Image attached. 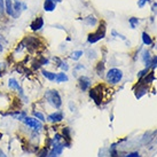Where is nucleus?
<instances>
[{"label": "nucleus", "instance_id": "1", "mask_svg": "<svg viewBox=\"0 0 157 157\" xmlns=\"http://www.w3.org/2000/svg\"><path fill=\"white\" fill-rule=\"evenodd\" d=\"M45 98L47 100V102L49 105L56 108V109H60L61 105H62V100H61V96H60V93H58L56 89H49L45 93Z\"/></svg>", "mask_w": 157, "mask_h": 157}, {"label": "nucleus", "instance_id": "2", "mask_svg": "<svg viewBox=\"0 0 157 157\" xmlns=\"http://www.w3.org/2000/svg\"><path fill=\"white\" fill-rule=\"evenodd\" d=\"M122 78H123V71L117 68L110 69L109 71L107 72V75H105L107 82L111 85L118 84V83L122 80Z\"/></svg>", "mask_w": 157, "mask_h": 157}, {"label": "nucleus", "instance_id": "3", "mask_svg": "<svg viewBox=\"0 0 157 157\" xmlns=\"http://www.w3.org/2000/svg\"><path fill=\"white\" fill-rule=\"evenodd\" d=\"M105 36V24L102 23L100 24V26L98 28V30L95 32H92L87 36V42L89 44H95L96 42H99L101 39H103Z\"/></svg>", "mask_w": 157, "mask_h": 157}, {"label": "nucleus", "instance_id": "4", "mask_svg": "<svg viewBox=\"0 0 157 157\" xmlns=\"http://www.w3.org/2000/svg\"><path fill=\"white\" fill-rule=\"evenodd\" d=\"M22 42H24L25 48H28L30 52H36L39 46H42L40 39L36 36H26Z\"/></svg>", "mask_w": 157, "mask_h": 157}, {"label": "nucleus", "instance_id": "5", "mask_svg": "<svg viewBox=\"0 0 157 157\" xmlns=\"http://www.w3.org/2000/svg\"><path fill=\"white\" fill-rule=\"evenodd\" d=\"M23 123L25 124L26 126H29V127H31L33 131H40L42 129V122L39 121V119H37L36 117H28L26 116L25 118L23 119Z\"/></svg>", "mask_w": 157, "mask_h": 157}, {"label": "nucleus", "instance_id": "6", "mask_svg": "<svg viewBox=\"0 0 157 157\" xmlns=\"http://www.w3.org/2000/svg\"><path fill=\"white\" fill-rule=\"evenodd\" d=\"M102 89H103L102 85H98L89 91V96L91 99H93L96 105H100L102 102Z\"/></svg>", "mask_w": 157, "mask_h": 157}, {"label": "nucleus", "instance_id": "7", "mask_svg": "<svg viewBox=\"0 0 157 157\" xmlns=\"http://www.w3.org/2000/svg\"><path fill=\"white\" fill-rule=\"evenodd\" d=\"M78 84L80 89L83 92H85V91H87L91 87V79L89 77H86V76H80L78 79Z\"/></svg>", "mask_w": 157, "mask_h": 157}, {"label": "nucleus", "instance_id": "8", "mask_svg": "<svg viewBox=\"0 0 157 157\" xmlns=\"http://www.w3.org/2000/svg\"><path fill=\"white\" fill-rule=\"evenodd\" d=\"M42 26H44V18H42V16L36 17V18L31 22V24H30V28H31L32 31H39Z\"/></svg>", "mask_w": 157, "mask_h": 157}, {"label": "nucleus", "instance_id": "9", "mask_svg": "<svg viewBox=\"0 0 157 157\" xmlns=\"http://www.w3.org/2000/svg\"><path fill=\"white\" fill-rule=\"evenodd\" d=\"M13 9H14L13 18H18L22 13V2L20 0H13Z\"/></svg>", "mask_w": 157, "mask_h": 157}, {"label": "nucleus", "instance_id": "10", "mask_svg": "<svg viewBox=\"0 0 157 157\" xmlns=\"http://www.w3.org/2000/svg\"><path fill=\"white\" fill-rule=\"evenodd\" d=\"M63 119V112L62 111H55L51 115H48L47 121L52 122V123H58Z\"/></svg>", "mask_w": 157, "mask_h": 157}, {"label": "nucleus", "instance_id": "11", "mask_svg": "<svg viewBox=\"0 0 157 157\" xmlns=\"http://www.w3.org/2000/svg\"><path fill=\"white\" fill-rule=\"evenodd\" d=\"M7 115L12 116L13 118H15L17 121H23L26 117V112L22 111V110H15V111H13V112H8Z\"/></svg>", "mask_w": 157, "mask_h": 157}, {"label": "nucleus", "instance_id": "12", "mask_svg": "<svg viewBox=\"0 0 157 157\" xmlns=\"http://www.w3.org/2000/svg\"><path fill=\"white\" fill-rule=\"evenodd\" d=\"M56 7V2L54 0H45L44 1V11L45 12H53Z\"/></svg>", "mask_w": 157, "mask_h": 157}, {"label": "nucleus", "instance_id": "13", "mask_svg": "<svg viewBox=\"0 0 157 157\" xmlns=\"http://www.w3.org/2000/svg\"><path fill=\"white\" fill-rule=\"evenodd\" d=\"M5 12L7 16L13 17L14 15V9H13V0H5Z\"/></svg>", "mask_w": 157, "mask_h": 157}, {"label": "nucleus", "instance_id": "14", "mask_svg": "<svg viewBox=\"0 0 157 157\" xmlns=\"http://www.w3.org/2000/svg\"><path fill=\"white\" fill-rule=\"evenodd\" d=\"M63 139H64V142H67V146H70L71 135H70V129L69 127H64L63 129Z\"/></svg>", "mask_w": 157, "mask_h": 157}, {"label": "nucleus", "instance_id": "15", "mask_svg": "<svg viewBox=\"0 0 157 157\" xmlns=\"http://www.w3.org/2000/svg\"><path fill=\"white\" fill-rule=\"evenodd\" d=\"M42 73L45 78L48 79V80H51V82L55 80V78H56V75H55V73L51 72V71H47V70H42Z\"/></svg>", "mask_w": 157, "mask_h": 157}, {"label": "nucleus", "instance_id": "16", "mask_svg": "<svg viewBox=\"0 0 157 157\" xmlns=\"http://www.w3.org/2000/svg\"><path fill=\"white\" fill-rule=\"evenodd\" d=\"M8 87L12 89H18L21 86H20L18 82L15 78H9V80H8Z\"/></svg>", "mask_w": 157, "mask_h": 157}, {"label": "nucleus", "instance_id": "17", "mask_svg": "<svg viewBox=\"0 0 157 157\" xmlns=\"http://www.w3.org/2000/svg\"><path fill=\"white\" fill-rule=\"evenodd\" d=\"M84 22L87 24V25H91V26H94L96 23H98V20L95 18L94 16L93 15H89V16H87L86 18H84Z\"/></svg>", "mask_w": 157, "mask_h": 157}, {"label": "nucleus", "instance_id": "18", "mask_svg": "<svg viewBox=\"0 0 157 157\" xmlns=\"http://www.w3.org/2000/svg\"><path fill=\"white\" fill-rule=\"evenodd\" d=\"M56 83H63V82H68V76L65 75V72H61L56 75V78H55Z\"/></svg>", "mask_w": 157, "mask_h": 157}, {"label": "nucleus", "instance_id": "19", "mask_svg": "<svg viewBox=\"0 0 157 157\" xmlns=\"http://www.w3.org/2000/svg\"><path fill=\"white\" fill-rule=\"evenodd\" d=\"M142 42H143V44L145 45H152V38H150V36L147 33V32H143L142 33Z\"/></svg>", "mask_w": 157, "mask_h": 157}, {"label": "nucleus", "instance_id": "20", "mask_svg": "<svg viewBox=\"0 0 157 157\" xmlns=\"http://www.w3.org/2000/svg\"><path fill=\"white\" fill-rule=\"evenodd\" d=\"M83 54H84L83 51H75V52L71 53L70 58H72L73 61H77V60H79V58H82V55H83Z\"/></svg>", "mask_w": 157, "mask_h": 157}, {"label": "nucleus", "instance_id": "21", "mask_svg": "<svg viewBox=\"0 0 157 157\" xmlns=\"http://www.w3.org/2000/svg\"><path fill=\"white\" fill-rule=\"evenodd\" d=\"M143 62L146 63L147 67H148L149 64H152V60H150V54H149V52H147V51H145V52H143Z\"/></svg>", "mask_w": 157, "mask_h": 157}, {"label": "nucleus", "instance_id": "22", "mask_svg": "<svg viewBox=\"0 0 157 157\" xmlns=\"http://www.w3.org/2000/svg\"><path fill=\"white\" fill-rule=\"evenodd\" d=\"M32 115H33V117H36L37 119H39L42 123L46 121V119H45V116H44V114L39 112V111H33V112H32Z\"/></svg>", "mask_w": 157, "mask_h": 157}, {"label": "nucleus", "instance_id": "23", "mask_svg": "<svg viewBox=\"0 0 157 157\" xmlns=\"http://www.w3.org/2000/svg\"><path fill=\"white\" fill-rule=\"evenodd\" d=\"M38 157H48V147H44L38 154Z\"/></svg>", "mask_w": 157, "mask_h": 157}, {"label": "nucleus", "instance_id": "24", "mask_svg": "<svg viewBox=\"0 0 157 157\" xmlns=\"http://www.w3.org/2000/svg\"><path fill=\"white\" fill-rule=\"evenodd\" d=\"M5 13V0H0V17H4Z\"/></svg>", "mask_w": 157, "mask_h": 157}, {"label": "nucleus", "instance_id": "25", "mask_svg": "<svg viewBox=\"0 0 157 157\" xmlns=\"http://www.w3.org/2000/svg\"><path fill=\"white\" fill-rule=\"evenodd\" d=\"M105 70V64L103 62H99L98 65H96V71H98V75H101V72H103Z\"/></svg>", "mask_w": 157, "mask_h": 157}, {"label": "nucleus", "instance_id": "26", "mask_svg": "<svg viewBox=\"0 0 157 157\" xmlns=\"http://www.w3.org/2000/svg\"><path fill=\"white\" fill-rule=\"evenodd\" d=\"M129 22H130V24H131L132 29H135V25L139 23V20H138L136 17H132V18L129 20Z\"/></svg>", "mask_w": 157, "mask_h": 157}, {"label": "nucleus", "instance_id": "27", "mask_svg": "<svg viewBox=\"0 0 157 157\" xmlns=\"http://www.w3.org/2000/svg\"><path fill=\"white\" fill-rule=\"evenodd\" d=\"M60 68H62L64 71H68V69H69L68 63H67V62H62V63H61V67H60Z\"/></svg>", "mask_w": 157, "mask_h": 157}, {"label": "nucleus", "instance_id": "28", "mask_svg": "<svg viewBox=\"0 0 157 157\" xmlns=\"http://www.w3.org/2000/svg\"><path fill=\"white\" fill-rule=\"evenodd\" d=\"M148 1H149V0H140V1L138 2V5H139V7H143V6H145V4H146V2H148Z\"/></svg>", "mask_w": 157, "mask_h": 157}, {"label": "nucleus", "instance_id": "29", "mask_svg": "<svg viewBox=\"0 0 157 157\" xmlns=\"http://www.w3.org/2000/svg\"><path fill=\"white\" fill-rule=\"evenodd\" d=\"M152 13H155V14H157V2H155V4H152Z\"/></svg>", "mask_w": 157, "mask_h": 157}, {"label": "nucleus", "instance_id": "30", "mask_svg": "<svg viewBox=\"0 0 157 157\" xmlns=\"http://www.w3.org/2000/svg\"><path fill=\"white\" fill-rule=\"evenodd\" d=\"M126 157H139V154L138 152H132V154H129Z\"/></svg>", "mask_w": 157, "mask_h": 157}, {"label": "nucleus", "instance_id": "31", "mask_svg": "<svg viewBox=\"0 0 157 157\" xmlns=\"http://www.w3.org/2000/svg\"><path fill=\"white\" fill-rule=\"evenodd\" d=\"M152 64H154V68H155V67H156V65H157V56H156V58H154V60H152Z\"/></svg>", "mask_w": 157, "mask_h": 157}, {"label": "nucleus", "instance_id": "32", "mask_svg": "<svg viewBox=\"0 0 157 157\" xmlns=\"http://www.w3.org/2000/svg\"><path fill=\"white\" fill-rule=\"evenodd\" d=\"M0 157H7V156H6V154H5L4 152H2L1 149H0Z\"/></svg>", "mask_w": 157, "mask_h": 157}, {"label": "nucleus", "instance_id": "33", "mask_svg": "<svg viewBox=\"0 0 157 157\" xmlns=\"http://www.w3.org/2000/svg\"><path fill=\"white\" fill-rule=\"evenodd\" d=\"M25 9H26V4L22 2V11H25Z\"/></svg>", "mask_w": 157, "mask_h": 157}, {"label": "nucleus", "instance_id": "34", "mask_svg": "<svg viewBox=\"0 0 157 157\" xmlns=\"http://www.w3.org/2000/svg\"><path fill=\"white\" fill-rule=\"evenodd\" d=\"M2 49H4V47H2V45L0 44V52H2Z\"/></svg>", "mask_w": 157, "mask_h": 157}, {"label": "nucleus", "instance_id": "35", "mask_svg": "<svg viewBox=\"0 0 157 157\" xmlns=\"http://www.w3.org/2000/svg\"><path fill=\"white\" fill-rule=\"evenodd\" d=\"M54 1H55V2H60V1H61V0H54Z\"/></svg>", "mask_w": 157, "mask_h": 157}, {"label": "nucleus", "instance_id": "36", "mask_svg": "<svg viewBox=\"0 0 157 157\" xmlns=\"http://www.w3.org/2000/svg\"><path fill=\"white\" fill-rule=\"evenodd\" d=\"M1 67H2V65H1V63H0V70H1Z\"/></svg>", "mask_w": 157, "mask_h": 157}, {"label": "nucleus", "instance_id": "37", "mask_svg": "<svg viewBox=\"0 0 157 157\" xmlns=\"http://www.w3.org/2000/svg\"><path fill=\"white\" fill-rule=\"evenodd\" d=\"M156 48H157V47H156Z\"/></svg>", "mask_w": 157, "mask_h": 157}]
</instances>
